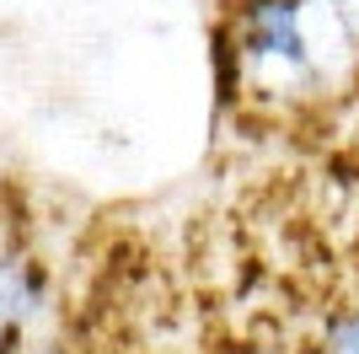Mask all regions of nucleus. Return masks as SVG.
I'll return each mask as SVG.
<instances>
[{
	"mask_svg": "<svg viewBox=\"0 0 359 354\" xmlns=\"http://www.w3.org/2000/svg\"><path fill=\"white\" fill-rule=\"evenodd\" d=\"M220 86L269 124L359 103V0H236L220 22Z\"/></svg>",
	"mask_w": 359,
	"mask_h": 354,
	"instance_id": "f257e3e1",
	"label": "nucleus"
},
{
	"mask_svg": "<svg viewBox=\"0 0 359 354\" xmlns=\"http://www.w3.org/2000/svg\"><path fill=\"white\" fill-rule=\"evenodd\" d=\"M32 306H38V268L22 252L0 247V354L16 349V333Z\"/></svg>",
	"mask_w": 359,
	"mask_h": 354,
	"instance_id": "f03ea898",
	"label": "nucleus"
},
{
	"mask_svg": "<svg viewBox=\"0 0 359 354\" xmlns=\"http://www.w3.org/2000/svg\"><path fill=\"white\" fill-rule=\"evenodd\" d=\"M311 354H359V301L332 306L311 339Z\"/></svg>",
	"mask_w": 359,
	"mask_h": 354,
	"instance_id": "7ed1b4c3",
	"label": "nucleus"
},
{
	"mask_svg": "<svg viewBox=\"0 0 359 354\" xmlns=\"http://www.w3.org/2000/svg\"><path fill=\"white\" fill-rule=\"evenodd\" d=\"M231 354H311V349H295L290 339H247V343H236Z\"/></svg>",
	"mask_w": 359,
	"mask_h": 354,
	"instance_id": "20e7f679",
	"label": "nucleus"
},
{
	"mask_svg": "<svg viewBox=\"0 0 359 354\" xmlns=\"http://www.w3.org/2000/svg\"><path fill=\"white\" fill-rule=\"evenodd\" d=\"M11 354H16V349H11Z\"/></svg>",
	"mask_w": 359,
	"mask_h": 354,
	"instance_id": "39448f33",
	"label": "nucleus"
}]
</instances>
